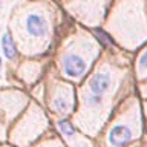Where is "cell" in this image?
Masks as SVG:
<instances>
[{
    "label": "cell",
    "mask_w": 147,
    "mask_h": 147,
    "mask_svg": "<svg viewBox=\"0 0 147 147\" xmlns=\"http://www.w3.org/2000/svg\"><path fill=\"white\" fill-rule=\"evenodd\" d=\"M14 32L20 51L28 54H43L52 43L54 12L45 3H31L16 16Z\"/></svg>",
    "instance_id": "1"
},
{
    "label": "cell",
    "mask_w": 147,
    "mask_h": 147,
    "mask_svg": "<svg viewBox=\"0 0 147 147\" xmlns=\"http://www.w3.org/2000/svg\"><path fill=\"white\" fill-rule=\"evenodd\" d=\"M101 52L100 41L89 32L77 28L72 35L63 40L57 54V66L63 77L80 83L89 74L95 58Z\"/></svg>",
    "instance_id": "2"
},
{
    "label": "cell",
    "mask_w": 147,
    "mask_h": 147,
    "mask_svg": "<svg viewBox=\"0 0 147 147\" xmlns=\"http://www.w3.org/2000/svg\"><path fill=\"white\" fill-rule=\"evenodd\" d=\"M106 29L130 51L146 41L147 22L144 18L141 0H121L115 3Z\"/></svg>",
    "instance_id": "3"
},
{
    "label": "cell",
    "mask_w": 147,
    "mask_h": 147,
    "mask_svg": "<svg viewBox=\"0 0 147 147\" xmlns=\"http://www.w3.org/2000/svg\"><path fill=\"white\" fill-rule=\"evenodd\" d=\"M127 77L129 67L126 61L118 63L113 57L107 55L101 61H96L78 90L96 95L100 98L117 101L118 96L123 94V86L127 81Z\"/></svg>",
    "instance_id": "4"
},
{
    "label": "cell",
    "mask_w": 147,
    "mask_h": 147,
    "mask_svg": "<svg viewBox=\"0 0 147 147\" xmlns=\"http://www.w3.org/2000/svg\"><path fill=\"white\" fill-rule=\"evenodd\" d=\"M141 136V113L136 96H130L115 113L104 133L103 147H127Z\"/></svg>",
    "instance_id": "5"
},
{
    "label": "cell",
    "mask_w": 147,
    "mask_h": 147,
    "mask_svg": "<svg viewBox=\"0 0 147 147\" xmlns=\"http://www.w3.org/2000/svg\"><path fill=\"white\" fill-rule=\"evenodd\" d=\"M48 129V118L40 106L32 103L23 117L12 126L9 141L17 147H28Z\"/></svg>",
    "instance_id": "6"
},
{
    "label": "cell",
    "mask_w": 147,
    "mask_h": 147,
    "mask_svg": "<svg viewBox=\"0 0 147 147\" xmlns=\"http://www.w3.org/2000/svg\"><path fill=\"white\" fill-rule=\"evenodd\" d=\"M75 89L71 83L61 80H51V86L48 87V107L55 115L67 117L72 113L75 107Z\"/></svg>",
    "instance_id": "7"
},
{
    "label": "cell",
    "mask_w": 147,
    "mask_h": 147,
    "mask_svg": "<svg viewBox=\"0 0 147 147\" xmlns=\"http://www.w3.org/2000/svg\"><path fill=\"white\" fill-rule=\"evenodd\" d=\"M109 0H66L64 6L74 17L87 26H98Z\"/></svg>",
    "instance_id": "8"
},
{
    "label": "cell",
    "mask_w": 147,
    "mask_h": 147,
    "mask_svg": "<svg viewBox=\"0 0 147 147\" xmlns=\"http://www.w3.org/2000/svg\"><path fill=\"white\" fill-rule=\"evenodd\" d=\"M28 104V96L17 90L0 92V113L5 121H12Z\"/></svg>",
    "instance_id": "9"
},
{
    "label": "cell",
    "mask_w": 147,
    "mask_h": 147,
    "mask_svg": "<svg viewBox=\"0 0 147 147\" xmlns=\"http://www.w3.org/2000/svg\"><path fill=\"white\" fill-rule=\"evenodd\" d=\"M135 77L138 81H146L147 80V46L142 48L136 55L135 61Z\"/></svg>",
    "instance_id": "10"
},
{
    "label": "cell",
    "mask_w": 147,
    "mask_h": 147,
    "mask_svg": "<svg viewBox=\"0 0 147 147\" xmlns=\"http://www.w3.org/2000/svg\"><path fill=\"white\" fill-rule=\"evenodd\" d=\"M55 126H57V130L60 132V135L63 136L64 141H72L74 138H75L78 133L75 130V127H74L72 123H69L67 119H57V123H55Z\"/></svg>",
    "instance_id": "11"
},
{
    "label": "cell",
    "mask_w": 147,
    "mask_h": 147,
    "mask_svg": "<svg viewBox=\"0 0 147 147\" xmlns=\"http://www.w3.org/2000/svg\"><path fill=\"white\" fill-rule=\"evenodd\" d=\"M2 49H3V54L8 60H16L17 58V48L14 45V40L12 37L5 32L2 35Z\"/></svg>",
    "instance_id": "12"
},
{
    "label": "cell",
    "mask_w": 147,
    "mask_h": 147,
    "mask_svg": "<svg viewBox=\"0 0 147 147\" xmlns=\"http://www.w3.org/2000/svg\"><path fill=\"white\" fill-rule=\"evenodd\" d=\"M22 74L25 72V80L28 83H32L34 80H37L40 75V64L38 63H34V61H28L22 66Z\"/></svg>",
    "instance_id": "13"
},
{
    "label": "cell",
    "mask_w": 147,
    "mask_h": 147,
    "mask_svg": "<svg viewBox=\"0 0 147 147\" xmlns=\"http://www.w3.org/2000/svg\"><path fill=\"white\" fill-rule=\"evenodd\" d=\"M67 144L71 147H94L89 141H87L86 136H81V135H77L72 141H69Z\"/></svg>",
    "instance_id": "14"
},
{
    "label": "cell",
    "mask_w": 147,
    "mask_h": 147,
    "mask_svg": "<svg viewBox=\"0 0 147 147\" xmlns=\"http://www.w3.org/2000/svg\"><path fill=\"white\" fill-rule=\"evenodd\" d=\"M37 147H64V146L57 140V138H49L48 141L41 142V144H40V146H37Z\"/></svg>",
    "instance_id": "15"
},
{
    "label": "cell",
    "mask_w": 147,
    "mask_h": 147,
    "mask_svg": "<svg viewBox=\"0 0 147 147\" xmlns=\"http://www.w3.org/2000/svg\"><path fill=\"white\" fill-rule=\"evenodd\" d=\"M140 94L142 95V98L147 100V80L144 83H141L140 84Z\"/></svg>",
    "instance_id": "16"
},
{
    "label": "cell",
    "mask_w": 147,
    "mask_h": 147,
    "mask_svg": "<svg viewBox=\"0 0 147 147\" xmlns=\"http://www.w3.org/2000/svg\"><path fill=\"white\" fill-rule=\"evenodd\" d=\"M5 135H6V132H5V126L2 124V118H0V141L5 140Z\"/></svg>",
    "instance_id": "17"
},
{
    "label": "cell",
    "mask_w": 147,
    "mask_h": 147,
    "mask_svg": "<svg viewBox=\"0 0 147 147\" xmlns=\"http://www.w3.org/2000/svg\"><path fill=\"white\" fill-rule=\"evenodd\" d=\"M144 109H146L144 112H146V117H147V101H146V103H144Z\"/></svg>",
    "instance_id": "18"
},
{
    "label": "cell",
    "mask_w": 147,
    "mask_h": 147,
    "mask_svg": "<svg viewBox=\"0 0 147 147\" xmlns=\"http://www.w3.org/2000/svg\"><path fill=\"white\" fill-rule=\"evenodd\" d=\"M2 67H3V63H2V58H0V71H2Z\"/></svg>",
    "instance_id": "19"
},
{
    "label": "cell",
    "mask_w": 147,
    "mask_h": 147,
    "mask_svg": "<svg viewBox=\"0 0 147 147\" xmlns=\"http://www.w3.org/2000/svg\"><path fill=\"white\" fill-rule=\"evenodd\" d=\"M2 6H3V3H2V0H0V9H2Z\"/></svg>",
    "instance_id": "20"
},
{
    "label": "cell",
    "mask_w": 147,
    "mask_h": 147,
    "mask_svg": "<svg viewBox=\"0 0 147 147\" xmlns=\"http://www.w3.org/2000/svg\"><path fill=\"white\" fill-rule=\"evenodd\" d=\"M0 147H9V146H0Z\"/></svg>",
    "instance_id": "21"
}]
</instances>
